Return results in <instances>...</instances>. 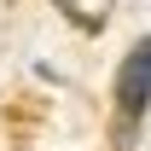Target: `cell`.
I'll return each mask as SVG.
<instances>
[{"instance_id": "cell-1", "label": "cell", "mask_w": 151, "mask_h": 151, "mask_svg": "<svg viewBox=\"0 0 151 151\" xmlns=\"http://www.w3.org/2000/svg\"><path fill=\"white\" fill-rule=\"evenodd\" d=\"M145 116H151V35H139L111 76V151H134Z\"/></svg>"}, {"instance_id": "cell-2", "label": "cell", "mask_w": 151, "mask_h": 151, "mask_svg": "<svg viewBox=\"0 0 151 151\" xmlns=\"http://www.w3.org/2000/svg\"><path fill=\"white\" fill-rule=\"evenodd\" d=\"M52 6H58V12H64L70 23H76V29H81V35H99L116 0H52Z\"/></svg>"}]
</instances>
